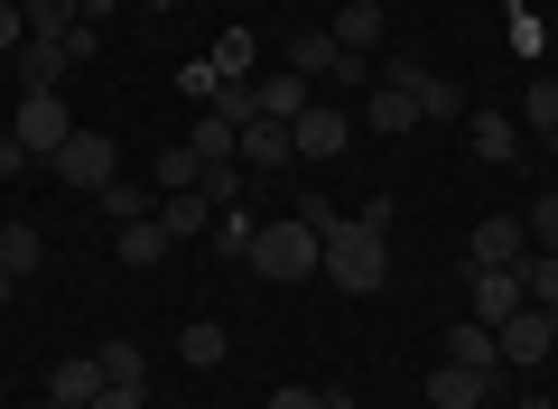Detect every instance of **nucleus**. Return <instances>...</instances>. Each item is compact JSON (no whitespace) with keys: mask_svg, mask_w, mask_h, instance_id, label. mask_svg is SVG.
I'll use <instances>...</instances> for the list:
<instances>
[{"mask_svg":"<svg viewBox=\"0 0 558 409\" xmlns=\"http://www.w3.org/2000/svg\"><path fill=\"white\" fill-rule=\"evenodd\" d=\"M20 168H28V149H20L10 131H0V177H20Z\"/></svg>","mask_w":558,"mask_h":409,"instance_id":"38","label":"nucleus"},{"mask_svg":"<svg viewBox=\"0 0 558 409\" xmlns=\"http://www.w3.org/2000/svg\"><path fill=\"white\" fill-rule=\"evenodd\" d=\"M102 390V353H65V363H47V409H84Z\"/></svg>","mask_w":558,"mask_h":409,"instance_id":"14","label":"nucleus"},{"mask_svg":"<svg viewBox=\"0 0 558 409\" xmlns=\"http://www.w3.org/2000/svg\"><path fill=\"white\" fill-rule=\"evenodd\" d=\"M102 382H131L140 390V345H102Z\"/></svg>","mask_w":558,"mask_h":409,"instance_id":"33","label":"nucleus"},{"mask_svg":"<svg viewBox=\"0 0 558 409\" xmlns=\"http://www.w3.org/2000/svg\"><path fill=\"white\" fill-rule=\"evenodd\" d=\"M289 158H299V149H289V121H242V149H233L242 177H279Z\"/></svg>","mask_w":558,"mask_h":409,"instance_id":"11","label":"nucleus"},{"mask_svg":"<svg viewBox=\"0 0 558 409\" xmlns=\"http://www.w3.org/2000/svg\"><path fill=\"white\" fill-rule=\"evenodd\" d=\"M10 140H20L28 158H57L65 140H75V112H65V94H20V121H10Z\"/></svg>","mask_w":558,"mask_h":409,"instance_id":"5","label":"nucleus"},{"mask_svg":"<svg viewBox=\"0 0 558 409\" xmlns=\"http://www.w3.org/2000/svg\"><path fill=\"white\" fill-rule=\"evenodd\" d=\"M149 177H159V195H186V187L205 177V158H196V149L178 140V149H159V168H149Z\"/></svg>","mask_w":558,"mask_h":409,"instance_id":"26","label":"nucleus"},{"mask_svg":"<svg viewBox=\"0 0 558 409\" xmlns=\"http://www.w3.org/2000/svg\"><path fill=\"white\" fill-rule=\"evenodd\" d=\"M326 279L354 298H373L381 279H391V224L354 215V224H326Z\"/></svg>","mask_w":558,"mask_h":409,"instance_id":"1","label":"nucleus"},{"mask_svg":"<svg viewBox=\"0 0 558 409\" xmlns=\"http://www.w3.org/2000/svg\"><path fill=\"white\" fill-rule=\"evenodd\" d=\"M326 409H363V400H354V390H326Z\"/></svg>","mask_w":558,"mask_h":409,"instance_id":"40","label":"nucleus"},{"mask_svg":"<svg viewBox=\"0 0 558 409\" xmlns=\"http://www.w3.org/2000/svg\"><path fill=\"white\" fill-rule=\"evenodd\" d=\"M438 353H447V363H475V372H502V335L475 326V316H457V326L438 335Z\"/></svg>","mask_w":558,"mask_h":409,"instance_id":"16","label":"nucleus"},{"mask_svg":"<svg viewBox=\"0 0 558 409\" xmlns=\"http://www.w3.org/2000/svg\"><path fill=\"white\" fill-rule=\"evenodd\" d=\"M252 233H260L252 205H223V215H215V252H223V261H252Z\"/></svg>","mask_w":558,"mask_h":409,"instance_id":"24","label":"nucleus"},{"mask_svg":"<svg viewBox=\"0 0 558 409\" xmlns=\"http://www.w3.org/2000/svg\"><path fill=\"white\" fill-rule=\"evenodd\" d=\"M270 409H326V390H299V382H279V390H270Z\"/></svg>","mask_w":558,"mask_h":409,"instance_id":"36","label":"nucleus"},{"mask_svg":"<svg viewBox=\"0 0 558 409\" xmlns=\"http://www.w3.org/2000/svg\"><path fill=\"white\" fill-rule=\"evenodd\" d=\"M465 261H475V270H521V261H531V224L521 215H484L475 242H465Z\"/></svg>","mask_w":558,"mask_h":409,"instance_id":"8","label":"nucleus"},{"mask_svg":"<svg viewBox=\"0 0 558 409\" xmlns=\"http://www.w3.org/2000/svg\"><path fill=\"white\" fill-rule=\"evenodd\" d=\"M196 195H205V205H242V195H252V177H242L233 158H215V168L196 177Z\"/></svg>","mask_w":558,"mask_h":409,"instance_id":"27","label":"nucleus"},{"mask_svg":"<svg viewBox=\"0 0 558 409\" xmlns=\"http://www.w3.org/2000/svg\"><path fill=\"white\" fill-rule=\"evenodd\" d=\"M531 242H539V252H558V195H539V205H531Z\"/></svg>","mask_w":558,"mask_h":409,"instance_id":"34","label":"nucleus"},{"mask_svg":"<svg viewBox=\"0 0 558 409\" xmlns=\"http://www.w3.org/2000/svg\"><path fill=\"white\" fill-rule=\"evenodd\" d=\"M205 65H215L223 84H252V65H260V47H252V28H223V38H215V57H205Z\"/></svg>","mask_w":558,"mask_h":409,"instance_id":"23","label":"nucleus"},{"mask_svg":"<svg viewBox=\"0 0 558 409\" xmlns=\"http://www.w3.org/2000/svg\"><path fill=\"white\" fill-rule=\"evenodd\" d=\"M215 215H223V205H205L196 187H186V195H159V224H168V242H196Z\"/></svg>","mask_w":558,"mask_h":409,"instance_id":"21","label":"nucleus"},{"mask_svg":"<svg viewBox=\"0 0 558 409\" xmlns=\"http://www.w3.org/2000/svg\"><path fill=\"white\" fill-rule=\"evenodd\" d=\"M381 84H400V94L418 103V121H465L457 75H438V65H418V57H391V65H381Z\"/></svg>","mask_w":558,"mask_h":409,"instance_id":"3","label":"nucleus"},{"mask_svg":"<svg viewBox=\"0 0 558 409\" xmlns=\"http://www.w3.org/2000/svg\"><path fill=\"white\" fill-rule=\"evenodd\" d=\"M178 353H186V363H196V372H215V363H223V353H233V345H223V326H215V316H196V326L178 335Z\"/></svg>","mask_w":558,"mask_h":409,"instance_id":"25","label":"nucleus"},{"mask_svg":"<svg viewBox=\"0 0 558 409\" xmlns=\"http://www.w3.org/2000/svg\"><path fill=\"white\" fill-rule=\"evenodd\" d=\"M168 252H178V242H168L159 215H131V224H121V261H131V270H159Z\"/></svg>","mask_w":558,"mask_h":409,"instance_id":"19","label":"nucleus"},{"mask_svg":"<svg viewBox=\"0 0 558 409\" xmlns=\"http://www.w3.org/2000/svg\"><path fill=\"white\" fill-rule=\"evenodd\" d=\"M326 38H336L344 57L363 65V57H373L381 38H391V10H381V0H344V10H336V28H326Z\"/></svg>","mask_w":558,"mask_h":409,"instance_id":"10","label":"nucleus"},{"mask_svg":"<svg viewBox=\"0 0 558 409\" xmlns=\"http://www.w3.org/2000/svg\"><path fill=\"white\" fill-rule=\"evenodd\" d=\"M112 10H121V0H75V20H94V28L112 20Z\"/></svg>","mask_w":558,"mask_h":409,"instance_id":"39","label":"nucleus"},{"mask_svg":"<svg viewBox=\"0 0 558 409\" xmlns=\"http://www.w3.org/2000/svg\"><path fill=\"white\" fill-rule=\"evenodd\" d=\"M521 131H539V140H558V84L539 75L531 94H521Z\"/></svg>","mask_w":558,"mask_h":409,"instance_id":"28","label":"nucleus"},{"mask_svg":"<svg viewBox=\"0 0 558 409\" xmlns=\"http://www.w3.org/2000/svg\"><path fill=\"white\" fill-rule=\"evenodd\" d=\"M521 409H558V400H549V390H531V400H521Z\"/></svg>","mask_w":558,"mask_h":409,"instance_id":"41","label":"nucleus"},{"mask_svg":"<svg viewBox=\"0 0 558 409\" xmlns=\"http://www.w3.org/2000/svg\"><path fill=\"white\" fill-rule=\"evenodd\" d=\"M344 140H354V112H344V103H307V112L289 121V149L299 158H336Z\"/></svg>","mask_w":558,"mask_h":409,"instance_id":"9","label":"nucleus"},{"mask_svg":"<svg viewBox=\"0 0 558 409\" xmlns=\"http://www.w3.org/2000/svg\"><path fill=\"white\" fill-rule=\"evenodd\" d=\"M20 20H28V38H65L75 28V0H20Z\"/></svg>","mask_w":558,"mask_h":409,"instance_id":"29","label":"nucleus"},{"mask_svg":"<svg viewBox=\"0 0 558 409\" xmlns=\"http://www.w3.org/2000/svg\"><path fill=\"white\" fill-rule=\"evenodd\" d=\"M279 65H289V75H307V84H336V75H354V57H344V47L326 38V28H299Z\"/></svg>","mask_w":558,"mask_h":409,"instance_id":"12","label":"nucleus"},{"mask_svg":"<svg viewBox=\"0 0 558 409\" xmlns=\"http://www.w3.org/2000/svg\"><path fill=\"white\" fill-rule=\"evenodd\" d=\"M531 308V279L521 270H475V261H465V316H475V326H502V316H521Z\"/></svg>","mask_w":558,"mask_h":409,"instance_id":"6","label":"nucleus"},{"mask_svg":"<svg viewBox=\"0 0 558 409\" xmlns=\"http://www.w3.org/2000/svg\"><path fill=\"white\" fill-rule=\"evenodd\" d=\"M186 149H196L205 168H215V158H233V149H242V131H233V121H215V112H205V121H196V140H186Z\"/></svg>","mask_w":558,"mask_h":409,"instance_id":"30","label":"nucleus"},{"mask_svg":"<svg viewBox=\"0 0 558 409\" xmlns=\"http://www.w3.org/2000/svg\"><path fill=\"white\" fill-rule=\"evenodd\" d=\"M252 94H260V121H299L307 103H317V84L289 75V65H270V75H252Z\"/></svg>","mask_w":558,"mask_h":409,"instance_id":"15","label":"nucleus"},{"mask_svg":"<svg viewBox=\"0 0 558 409\" xmlns=\"http://www.w3.org/2000/svg\"><path fill=\"white\" fill-rule=\"evenodd\" d=\"M10 65H20V94H57V84L75 75V65H65V47H57V38H28V47H20V57H10Z\"/></svg>","mask_w":558,"mask_h":409,"instance_id":"17","label":"nucleus"},{"mask_svg":"<svg viewBox=\"0 0 558 409\" xmlns=\"http://www.w3.org/2000/svg\"><path fill=\"white\" fill-rule=\"evenodd\" d=\"M84 409H140V390H131V382H102V390H94Z\"/></svg>","mask_w":558,"mask_h":409,"instance_id":"37","label":"nucleus"},{"mask_svg":"<svg viewBox=\"0 0 558 409\" xmlns=\"http://www.w3.org/2000/svg\"><path fill=\"white\" fill-rule=\"evenodd\" d=\"M242 270L279 279V289H289V279H326V233L307 215H279V224H260V233H252V261H242Z\"/></svg>","mask_w":558,"mask_h":409,"instance_id":"2","label":"nucleus"},{"mask_svg":"<svg viewBox=\"0 0 558 409\" xmlns=\"http://www.w3.org/2000/svg\"><path fill=\"white\" fill-rule=\"evenodd\" d=\"M363 131H418V103L410 94H400V84H373V103H363Z\"/></svg>","mask_w":558,"mask_h":409,"instance_id":"22","label":"nucleus"},{"mask_svg":"<svg viewBox=\"0 0 558 409\" xmlns=\"http://www.w3.org/2000/svg\"><path fill=\"white\" fill-rule=\"evenodd\" d=\"M502 363H512V372H539V363H549V353H558V316L549 308H521V316H502Z\"/></svg>","mask_w":558,"mask_h":409,"instance_id":"7","label":"nucleus"},{"mask_svg":"<svg viewBox=\"0 0 558 409\" xmlns=\"http://www.w3.org/2000/svg\"><path fill=\"white\" fill-rule=\"evenodd\" d=\"M28 47V20H20V0H0V57H20Z\"/></svg>","mask_w":558,"mask_h":409,"instance_id":"35","label":"nucleus"},{"mask_svg":"<svg viewBox=\"0 0 558 409\" xmlns=\"http://www.w3.org/2000/svg\"><path fill=\"white\" fill-rule=\"evenodd\" d=\"M428 409H494V372L438 363V372H428Z\"/></svg>","mask_w":558,"mask_h":409,"instance_id":"13","label":"nucleus"},{"mask_svg":"<svg viewBox=\"0 0 558 409\" xmlns=\"http://www.w3.org/2000/svg\"><path fill=\"white\" fill-rule=\"evenodd\" d=\"M57 47H65V65H84V57H102V28H94V20H75Z\"/></svg>","mask_w":558,"mask_h":409,"instance_id":"32","label":"nucleus"},{"mask_svg":"<svg viewBox=\"0 0 558 409\" xmlns=\"http://www.w3.org/2000/svg\"><path fill=\"white\" fill-rule=\"evenodd\" d=\"M47 168H57V187H75V195H102V187L121 177V149H112L102 131H75L57 158H47Z\"/></svg>","mask_w":558,"mask_h":409,"instance_id":"4","label":"nucleus"},{"mask_svg":"<svg viewBox=\"0 0 558 409\" xmlns=\"http://www.w3.org/2000/svg\"><path fill=\"white\" fill-rule=\"evenodd\" d=\"M465 140H475L484 168H512L521 158V121H502V112H465Z\"/></svg>","mask_w":558,"mask_h":409,"instance_id":"18","label":"nucleus"},{"mask_svg":"<svg viewBox=\"0 0 558 409\" xmlns=\"http://www.w3.org/2000/svg\"><path fill=\"white\" fill-rule=\"evenodd\" d=\"M47 261V242H38V224H0V279H10V289H20L28 270H38Z\"/></svg>","mask_w":558,"mask_h":409,"instance_id":"20","label":"nucleus"},{"mask_svg":"<svg viewBox=\"0 0 558 409\" xmlns=\"http://www.w3.org/2000/svg\"><path fill=\"white\" fill-rule=\"evenodd\" d=\"M205 112L242 131V121H260V94H252V84H215V103H205Z\"/></svg>","mask_w":558,"mask_h":409,"instance_id":"31","label":"nucleus"}]
</instances>
